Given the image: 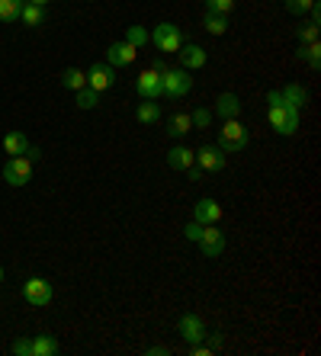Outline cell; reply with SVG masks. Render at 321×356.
I'll use <instances>...</instances> for the list:
<instances>
[{
	"label": "cell",
	"instance_id": "6da1fadb",
	"mask_svg": "<svg viewBox=\"0 0 321 356\" xmlns=\"http://www.w3.org/2000/svg\"><path fill=\"white\" fill-rule=\"evenodd\" d=\"M267 119H270L273 132L283 135V138H289V135L299 132V109L289 106V103H276V106L267 109Z\"/></svg>",
	"mask_w": 321,
	"mask_h": 356
},
{
	"label": "cell",
	"instance_id": "7a4b0ae2",
	"mask_svg": "<svg viewBox=\"0 0 321 356\" xmlns=\"http://www.w3.org/2000/svg\"><path fill=\"white\" fill-rule=\"evenodd\" d=\"M219 148L225 154H238L247 148V129L238 119H222V129H219Z\"/></svg>",
	"mask_w": 321,
	"mask_h": 356
},
{
	"label": "cell",
	"instance_id": "3957f363",
	"mask_svg": "<svg viewBox=\"0 0 321 356\" xmlns=\"http://www.w3.org/2000/svg\"><path fill=\"white\" fill-rule=\"evenodd\" d=\"M161 83H164V97H173V99L187 97L193 90V77H189L187 67H167L161 74Z\"/></svg>",
	"mask_w": 321,
	"mask_h": 356
},
{
	"label": "cell",
	"instance_id": "277c9868",
	"mask_svg": "<svg viewBox=\"0 0 321 356\" xmlns=\"http://www.w3.org/2000/svg\"><path fill=\"white\" fill-rule=\"evenodd\" d=\"M52 296H55V289H52V282L42 280V276H29V280L23 282V298L33 308H45L52 302Z\"/></svg>",
	"mask_w": 321,
	"mask_h": 356
},
{
	"label": "cell",
	"instance_id": "5b68a950",
	"mask_svg": "<svg viewBox=\"0 0 321 356\" xmlns=\"http://www.w3.org/2000/svg\"><path fill=\"white\" fill-rule=\"evenodd\" d=\"M3 180L10 186H26V183L33 180V161L26 158V154H17V158H10L3 164Z\"/></svg>",
	"mask_w": 321,
	"mask_h": 356
},
{
	"label": "cell",
	"instance_id": "8992f818",
	"mask_svg": "<svg viewBox=\"0 0 321 356\" xmlns=\"http://www.w3.org/2000/svg\"><path fill=\"white\" fill-rule=\"evenodd\" d=\"M151 42H155V49H161V51H180V45H183L180 26H173V23H157L155 33H151Z\"/></svg>",
	"mask_w": 321,
	"mask_h": 356
},
{
	"label": "cell",
	"instance_id": "52a82bcc",
	"mask_svg": "<svg viewBox=\"0 0 321 356\" xmlns=\"http://www.w3.org/2000/svg\"><path fill=\"white\" fill-rule=\"evenodd\" d=\"M135 93H139L141 99H161V97H164L161 74H157V71H151V67H145V71L135 77Z\"/></svg>",
	"mask_w": 321,
	"mask_h": 356
},
{
	"label": "cell",
	"instance_id": "ba28073f",
	"mask_svg": "<svg viewBox=\"0 0 321 356\" xmlns=\"http://www.w3.org/2000/svg\"><path fill=\"white\" fill-rule=\"evenodd\" d=\"M193 164H199V170L219 174L225 167V151L219 148V145H203L199 151H193Z\"/></svg>",
	"mask_w": 321,
	"mask_h": 356
},
{
	"label": "cell",
	"instance_id": "9c48e42d",
	"mask_svg": "<svg viewBox=\"0 0 321 356\" xmlns=\"http://www.w3.org/2000/svg\"><path fill=\"white\" fill-rule=\"evenodd\" d=\"M177 334H180L187 343H203V340H206V321L199 315H193V312H187V315H180V321H177Z\"/></svg>",
	"mask_w": 321,
	"mask_h": 356
},
{
	"label": "cell",
	"instance_id": "30bf717a",
	"mask_svg": "<svg viewBox=\"0 0 321 356\" xmlns=\"http://www.w3.org/2000/svg\"><path fill=\"white\" fill-rule=\"evenodd\" d=\"M199 250H203V257H222L225 254V232H219L215 225H203Z\"/></svg>",
	"mask_w": 321,
	"mask_h": 356
},
{
	"label": "cell",
	"instance_id": "8fae6325",
	"mask_svg": "<svg viewBox=\"0 0 321 356\" xmlns=\"http://www.w3.org/2000/svg\"><path fill=\"white\" fill-rule=\"evenodd\" d=\"M113 83H116L113 65H107V61H93V67L87 71V87H93L97 93H103V90H109Z\"/></svg>",
	"mask_w": 321,
	"mask_h": 356
},
{
	"label": "cell",
	"instance_id": "7c38bea8",
	"mask_svg": "<svg viewBox=\"0 0 321 356\" xmlns=\"http://www.w3.org/2000/svg\"><path fill=\"white\" fill-rule=\"evenodd\" d=\"M139 58V49L135 45H129V42H113L107 49V65H113V67H125V65H132V61Z\"/></svg>",
	"mask_w": 321,
	"mask_h": 356
},
{
	"label": "cell",
	"instance_id": "4fadbf2b",
	"mask_svg": "<svg viewBox=\"0 0 321 356\" xmlns=\"http://www.w3.org/2000/svg\"><path fill=\"white\" fill-rule=\"evenodd\" d=\"M222 218V206L215 202V199H199L196 206H193V222H199V225H215Z\"/></svg>",
	"mask_w": 321,
	"mask_h": 356
},
{
	"label": "cell",
	"instance_id": "5bb4252c",
	"mask_svg": "<svg viewBox=\"0 0 321 356\" xmlns=\"http://www.w3.org/2000/svg\"><path fill=\"white\" fill-rule=\"evenodd\" d=\"M177 55H180V67H187V71H196V67H203L209 61V55H206L203 45H187V42L180 45Z\"/></svg>",
	"mask_w": 321,
	"mask_h": 356
},
{
	"label": "cell",
	"instance_id": "9a60e30c",
	"mask_svg": "<svg viewBox=\"0 0 321 356\" xmlns=\"http://www.w3.org/2000/svg\"><path fill=\"white\" fill-rule=\"evenodd\" d=\"M238 113H241V99L235 93H222L215 99V116L219 119H238Z\"/></svg>",
	"mask_w": 321,
	"mask_h": 356
},
{
	"label": "cell",
	"instance_id": "2e32d148",
	"mask_svg": "<svg viewBox=\"0 0 321 356\" xmlns=\"http://www.w3.org/2000/svg\"><path fill=\"white\" fill-rule=\"evenodd\" d=\"M189 129H193L189 113H173V116L167 119V135H171V138H187Z\"/></svg>",
	"mask_w": 321,
	"mask_h": 356
},
{
	"label": "cell",
	"instance_id": "e0dca14e",
	"mask_svg": "<svg viewBox=\"0 0 321 356\" xmlns=\"http://www.w3.org/2000/svg\"><path fill=\"white\" fill-rule=\"evenodd\" d=\"M167 167H171V170H187V167H193V151L183 148V145H173V148L167 151Z\"/></svg>",
	"mask_w": 321,
	"mask_h": 356
},
{
	"label": "cell",
	"instance_id": "ac0fdd59",
	"mask_svg": "<svg viewBox=\"0 0 321 356\" xmlns=\"http://www.w3.org/2000/svg\"><path fill=\"white\" fill-rule=\"evenodd\" d=\"M280 93H283V103H289V106H296V109H302L308 103V90H305L302 83H286Z\"/></svg>",
	"mask_w": 321,
	"mask_h": 356
},
{
	"label": "cell",
	"instance_id": "d6986e66",
	"mask_svg": "<svg viewBox=\"0 0 321 356\" xmlns=\"http://www.w3.org/2000/svg\"><path fill=\"white\" fill-rule=\"evenodd\" d=\"M135 119L141 125H155L161 119V106H157V99H141L139 109H135Z\"/></svg>",
	"mask_w": 321,
	"mask_h": 356
},
{
	"label": "cell",
	"instance_id": "ffe728a7",
	"mask_svg": "<svg viewBox=\"0 0 321 356\" xmlns=\"http://www.w3.org/2000/svg\"><path fill=\"white\" fill-rule=\"evenodd\" d=\"M3 151H7L10 158L26 154V151H29V138H26L23 132H7V135H3Z\"/></svg>",
	"mask_w": 321,
	"mask_h": 356
},
{
	"label": "cell",
	"instance_id": "44dd1931",
	"mask_svg": "<svg viewBox=\"0 0 321 356\" xmlns=\"http://www.w3.org/2000/svg\"><path fill=\"white\" fill-rule=\"evenodd\" d=\"M58 353V340L52 334H36L33 337V356H55Z\"/></svg>",
	"mask_w": 321,
	"mask_h": 356
},
{
	"label": "cell",
	"instance_id": "7402d4cb",
	"mask_svg": "<svg viewBox=\"0 0 321 356\" xmlns=\"http://www.w3.org/2000/svg\"><path fill=\"white\" fill-rule=\"evenodd\" d=\"M296 58L299 61H308V67H312V71H318V67H321V45H318V42H312V45H299Z\"/></svg>",
	"mask_w": 321,
	"mask_h": 356
},
{
	"label": "cell",
	"instance_id": "603a6c76",
	"mask_svg": "<svg viewBox=\"0 0 321 356\" xmlns=\"http://www.w3.org/2000/svg\"><path fill=\"white\" fill-rule=\"evenodd\" d=\"M61 83H65V90H81V87H87V71H81V67H68L65 74H61Z\"/></svg>",
	"mask_w": 321,
	"mask_h": 356
},
{
	"label": "cell",
	"instance_id": "cb8c5ba5",
	"mask_svg": "<svg viewBox=\"0 0 321 356\" xmlns=\"http://www.w3.org/2000/svg\"><path fill=\"white\" fill-rule=\"evenodd\" d=\"M203 26H206L209 35H225L228 33V17H222V13H206V17H203Z\"/></svg>",
	"mask_w": 321,
	"mask_h": 356
},
{
	"label": "cell",
	"instance_id": "d4e9b609",
	"mask_svg": "<svg viewBox=\"0 0 321 356\" xmlns=\"http://www.w3.org/2000/svg\"><path fill=\"white\" fill-rule=\"evenodd\" d=\"M129 45H135V49H145L151 42V35H148V29L145 26H125V35H123Z\"/></svg>",
	"mask_w": 321,
	"mask_h": 356
},
{
	"label": "cell",
	"instance_id": "484cf974",
	"mask_svg": "<svg viewBox=\"0 0 321 356\" xmlns=\"http://www.w3.org/2000/svg\"><path fill=\"white\" fill-rule=\"evenodd\" d=\"M23 0H0V23H19Z\"/></svg>",
	"mask_w": 321,
	"mask_h": 356
},
{
	"label": "cell",
	"instance_id": "4316f807",
	"mask_svg": "<svg viewBox=\"0 0 321 356\" xmlns=\"http://www.w3.org/2000/svg\"><path fill=\"white\" fill-rule=\"evenodd\" d=\"M19 19H23L26 26H42V7H36V3H29V0H23V10H19Z\"/></svg>",
	"mask_w": 321,
	"mask_h": 356
},
{
	"label": "cell",
	"instance_id": "83f0119b",
	"mask_svg": "<svg viewBox=\"0 0 321 356\" xmlns=\"http://www.w3.org/2000/svg\"><path fill=\"white\" fill-rule=\"evenodd\" d=\"M296 39L299 45H312V42H318V23H305L296 29Z\"/></svg>",
	"mask_w": 321,
	"mask_h": 356
},
{
	"label": "cell",
	"instance_id": "f1b7e54d",
	"mask_svg": "<svg viewBox=\"0 0 321 356\" xmlns=\"http://www.w3.org/2000/svg\"><path fill=\"white\" fill-rule=\"evenodd\" d=\"M100 103V93L93 90V87H81V90H77V106L81 109H93Z\"/></svg>",
	"mask_w": 321,
	"mask_h": 356
},
{
	"label": "cell",
	"instance_id": "f546056e",
	"mask_svg": "<svg viewBox=\"0 0 321 356\" xmlns=\"http://www.w3.org/2000/svg\"><path fill=\"white\" fill-rule=\"evenodd\" d=\"M315 3H318V0H286V10L292 13V17H305Z\"/></svg>",
	"mask_w": 321,
	"mask_h": 356
},
{
	"label": "cell",
	"instance_id": "4dcf8cb0",
	"mask_svg": "<svg viewBox=\"0 0 321 356\" xmlns=\"http://www.w3.org/2000/svg\"><path fill=\"white\" fill-rule=\"evenodd\" d=\"M231 10H235V0H206V13H222V17H228Z\"/></svg>",
	"mask_w": 321,
	"mask_h": 356
},
{
	"label": "cell",
	"instance_id": "1f68e13d",
	"mask_svg": "<svg viewBox=\"0 0 321 356\" xmlns=\"http://www.w3.org/2000/svg\"><path fill=\"white\" fill-rule=\"evenodd\" d=\"M189 119H193V129H209L212 125V113L209 109H193Z\"/></svg>",
	"mask_w": 321,
	"mask_h": 356
},
{
	"label": "cell",
	"instance_id": "d6a6232c",
	"mask_svg": "<svg viewBox=\"0 0 321 356\" xmlns=\"http://www.w3.org/2000/svg\"><path fill=\"white\" fill-rule=\"evenodd\" d=\"M10 350L17 356H33V337H17L10 343Z\"/></svg>",
	"mask_w": 321,
	"mask_h": 356
},
{
	"label": "cell",
	"instance_id": "836d02e7",
	"mask_svg": "<svg viewBox=\"0 0 321 356\" xmlns=\"http://www.w3.org/2000/svg\"><path fill=\"white\" fill-rule=\"evenodd\" d=\"M206 340H209L206 347H209V350H212V353H215V350H222V343H225L222 331H212V334H209V331H206Z\"/></svg>",
	"mask_w": 321,
	"mask_h": 356
},
{
	"label": "cell",
	"instance_id": "e575fe53",
	"mask_svg": "<svg viewBox=\"0 0 321 356\" xmlns=\"http://www.w3.org/2000/svg\"><path fill=\"white\" fill-rule=\"evenodd\" d=\"M199 234H203V225L199 222H189L187 228H183V238L187 241H199Z\"/></svg>",
	"mask_w": 321,
	"mask_h": 356
},
{
	"label": "cell",
	"instance_id": "d590c367",
	"mask_svg": "<svg viewBox=\"0 0 321 356\" xmlns=\"http://www.w3.org/2000/svg\"><path fill=\"white\" fill-rule=\"evenodd\" d=\"M267 103H270V106H276V103H283V93H280V90H270V93H267Z\"/></svg>",
	"mask_w": 321,
	"mask_h": 356
},
{
	"label": "cell",
	"instance_id": "8d00e7d4",
	"mask_svg": "<svg viewBox=\"0 0 321 356\" xmlns=\"http://www.w3.org/2000/svg\"><path fill=\"white\" fill-rule=\"evenodd\" d=\"M151 71H157V74H164V71H167L164 58H155V61H151Z\"/></svg>",
	"mask_w": 321,
	"mask_h": 356
},
{
	"label": "cell",
	"instance_id": "74e56055",
	"mask_svg": "<svg viewBox=\"0 0 321 356\" xmlns=\"http://www.w3.org/2000/svg\"><path fill=\"white\" fill-rule=\"evenodd\" d=\"M167 353H171V350L161 347V343H157V347H148V356H167Z\"/></svg>",
	"mask_w": 321,
	"mask_h": 356
},
{
	"label": "cell",
	"instance_id": "f35d334b",
	"mask_svg": "<svg viewBox=\"0 0 321 356\" xmlns=\"http://www.w3.org/2000/svg\"><path fill=\"white\" fill-rule=\"evenodd\" d=\"M39 154H42V151H39V148H33V145H29V151H26V158H29V161H39Z\"/></svg>",
	"mask_w": 321,
	"mask_h": 356
},
{
	"label": "cell",
	"instance_id": "ab89813d",
	"mask_svg": "<svg viewBox=\"0 0 321 356\" xmlns=\"http://www.w3.org/2000/svg\"><path fill=\"white\" fill-rule=\"evenodd\" d=\"M29 3H36V7H45V3H49V0H29Z\"/></svg>",
	"mask_w": 321,
	"mask_h": 356
},
{
	"label": "cell",
	"instance_id": "60d3db41",
	"mask_svg": "<svg viewBox=\"0 0 321 356\" xmlns=\"http://www.w3.org/2000/svg\"><path fill=\"white\" fill-rule=\"evenodd\" d=\"M0 282H3V266H0Z\"/></svg>",
	"mask_w": 321,
	"mask_h": 356
}]
</instances>
